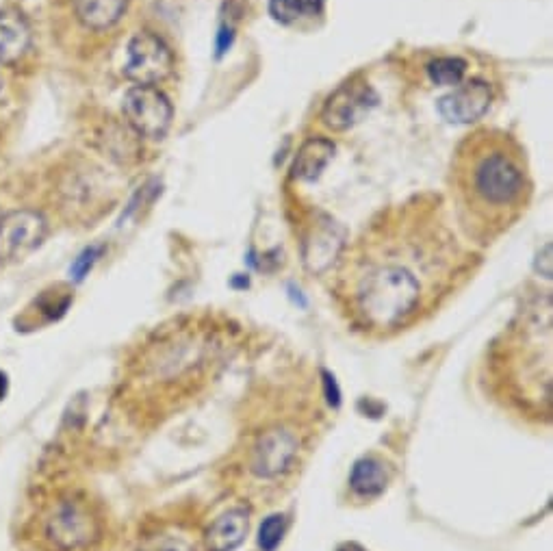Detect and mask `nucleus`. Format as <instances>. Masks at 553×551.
Masks as SVG:
<instances>
[{"label": "nucleus", "instance_id": "nucleus-21", "mask_svg": "<svg viewBox=\"0 0 553 551\" xmlns=\"http://www.w3.org/2000/svg\"><path fill=\"white\" fill-rule=\"evenodd\" d=\"M98 256H100L98 246H89L79 256H76V261L70 267V276L76 280V283H79V280H83L89 272H92V267L96 265Z\"/></svg>", "mask_w": 553, "mask_h": 551}, {"label": "nucleus", "instance_id": "nucleus-2", "mask_svg": "<svg viewBox=\"0 0 553 551\" xmlns=\"http://www.w3.org/2000/svg\"><path fill=\"white\" fill-rule=\"evenodd\" d=\"M241 326L217 313L172 319L141 345L131 363V387L154 413L196 404L241 348Z\"/></svg>", "mask_w": 553, "mask_h": 551}, {"label": "nucleus", "instance_id": "nucleus-17", "mask_svg": "<svg viewBox=\"0 0 553 551\" xmlns=\"http://www.w3.org/2000/svg\"><path fill=\"white\" fill-rule=\"evenodd\" d=\"M324 11V0H269V16L280 24H295Z\"/></svg>", "mask_w": 553, "mask_h": 551}, {"label": "nucleus", "instance_id": "nucleus-5", "mask_svg": "<svg viewBox=\"0 0 553 551\" xmlns=\"http://www.w3.org/2000/svg\"><path fill=\"white\" fill-rule=\"evenodd\" d=\"M488 382L514 415L530 421H551V315H525L495 343L486 363Z\"/></svg>", "mask_w": 553, "mask_h": 551}, {"label": "nucleus", "instance_id": "nucleus-6", "mask_svg": "<svg viewBox=\"0 0 553 551\" xmlns=\"http://www.w3.org/2000/svg\"><path fill=\"white\" fill-rule=\"evenodd\" d=\"M44 541L55 551H92L102 541L105 521L98 506L79 491L50 502L42 521Z\"/></svg>", "mask_w": 553, "mask_h": 551}, {"label": "nucleus", "instance_id": "nucleus-10", "mask_svg": "<svg viewBox=\"0 0 553 551\" xmlns=\"http://www.w3.org/2000/svg\"><path fill=\"white\" fill-rule=\"evenodd\" d=\"M48 235L46 217L35 209L0 215V259L20 261L42 246Z\"/></svg>", "mask_w": 553, "mask_h": 551}, {"label": "nucleus", "instance_id": "nucleus-20", "mask_svg": "<svg viewBox=\"0 0 553 551\" xmlns=\"http://www.w3.org/2000/svg\"><path fill=\"white\" fill-rule=\"evenodd\" d=\"M144 551H196V545H189L183 536L161 534L148 538Z\"/></svg>", "mask_w": 553, "mask_h": 551}, {"label": "nucleus", "instance_id": "nucleus-13", "mask_svg": "<svg viewBox=\"0 0 553 551\" xmlns=\"http://www.w3.org/2000/svg\"><path fill=\"white\" fill-rule=\"evenodd\" d=\"M391 482V467L378 456H365L354 463L350 473V491L358 502H374Z\"/></svg>", "mask_w": 553, "mask_h": 551}, {"label": "nucleus", "instance_id": "nucleus-9", "mask_svg": "<svg viewBox=\"0 0 553 551\" xmlns=\"http://www.w3.org/2000/svg\"><path fill=\"white\" fill-rule=\"evenodd\" d=\"M124 74L137 85H159L174 72V53L163 37L150 31L137 33L128 42Z\"/></svg>", "mask_w": 553, "mask_h": 551}, {"label": "nucleus", "instance_id": "nucleus-3", "mask_svg": "<svg viewBox=\"0 0 553 551\" xmlns=\"http://www.w3.org/2000/svg\"><path fill=\"white\" fill-rule=\"evenodd\" d=\"M321 415L313 387H287L261 400L224 467L230 493L261 506L291 491L315 450Z\"/></svg>", "mask_w": 553, "mask_h": 551}, {"label": "nucleus", "instance_id": "nucleus-1", "mask_svg": "<svg viewBox=\"0 0 553 551\" xmlns=\"http://www.w3.org/2000/svg\"><path fill=\"white\" fill-rule=\"evenodd\" d=\"M334 300L360 335L389 339L421 324L471 276L473 256L432 204H404L337 256Z\"/></svg>", "mask_w": 553, "mask_h": 551}, {"label": "nucleus", "instance_id": "nucleus-4", "mask_svg": "<svg viewBox=\"0 0 553 551\" xmlns=\"http://www.w3.org/2000/svg\"><path fill=\"white\" fill-rule=\"evenodd\" d=\"M449 178L458 220L478 243H491L517 224L534 191L525 148L497 128H478L462 139Z\"/></svg>", "mask_w": 553, "mask_h": 551}, {"label": "nucleus", "instance_id": "nucleus-23", "mask_svg": "<svg viewBox=\"0 0 553 551\" xmlns=\"http://www.w3.org/2000/svg\"><path fill=\"white\" fill-rule=\"evenodd\" d=\"M7 389H9V380H7V376L3 374V371H0V402L5 400Z\"/></svg>", "mask_w": 553, "mask_h": 551}, {"label": "nucleus", "instance_id": "nucleus-15", "mask_svg": "<svg viewBox=\"0 0 553 551\" xmlns=\"http://www.w3.org/2000/svg\"><path fill=\"white\" fill-rule=\"evenodd\" d=\"M334 152H337V146H334V142L328 137L306 139L302 148L298 150V157L293 161L295 181H302V183L317 181V178L324 174V170L332 163Z\"/></svg>", "mask_w": 553, "mask_h": 551}, {"label": "nucleus", "instance_id": "nucleus-7", "mask_svg": "<svg viewBox=\"0 0 553 551\" xmlns=\"http://www.w3.org/2000/svg\"><path fill=\"white\" fill-rule=\"evenodd\" d=\"M126 126L137 137L163 139L170 131L174 109L172 102L157 85H135L126 92L122 102Z\"/></svg>", "mask_w": 553, "mask_h": 551}, {"label": "nucleus", "instance_id": "nucleus-12", "mask_svg": "<svg viewBox=\"0 0 553 551\" xmlns=\"http://www.w3.org/2000/svg\"><path fill=\"white\" fill-rule=\"evenodd\" d=\"M250 532V508L235 506L222 512L200 534V551H235Z\"/></svg>", "mask_w": 553, "mask_h": 551}, {"label": "nucleus", "instance_id": "nucleus-16", "mask_svg": "<svg viewBox=\"0 0 553 551\" xmlns=\"http://www.w3.org/2000/svg\"><path fill=\"white\" fill-rule=\"evenodd\" d=\"M74 16L89 31H109L118 24L126 9L128 0H72Z\"/></svg>", "mask_w": 553, "mask_h": 551}, {"label": "nucleus", "instance_id": "nucleus-11", "mask_svg": "<svg viewBox=\"0 0 553 551\" xmlns=\"http://www.w3.org/2000/svg\"><path fill=\"white\" fill-rule=\"evenodd\" d=\"M493 92L488 83L480 79H471L460 83L454 92H449L439 100V113L449 124H471L484 118L491 107Z\"/></svg>", "mask_w": 553, "mask_h": 551}, {"label": "nucleus", "instance_id": "nucleus-24", "mask_svg": "<svg viewBox=\"0 0 553 551\" xmlns=\"http://www.w3.org/2000/svg\"><path fill=\"white\" fill-rule=\"evenodd\" d=\"M0 87H3V85H0Z\"/></svg>", "mask_w": 553, "mask_h": 551}, {"label": "nucleus", "instance_id": "nucleus-22", "mask_svg": "<svg viewBox=\"0 0 553 551\" xmlns=\"http://www.w3.org/2000/svg\"><path fill=\"white\" fill-rule=\"evenodd\" d=\"M230 42H233V31H226V29H222L220 31V42H217V53H226V50L230 48Z\"/></svg>", "mask_w": 553, "mask_h": 551}, {"label": "nucleus", "instance_id": "nucleus-18", "mask_svg": "<svg viewBox=\"0 0 553 551\" xmlns=\"http://www.w3.org/2000/svg\"><path fill=\"white\" fill-rule=\"evenodd\" d=\"M428 74L439 87H454L465 81L467 61L460 57H439L430 63Z\"/></svg>", "mask_w": 553, "mask_h": 551}, {"label": "nucleus", "instance_id": "nucleus-8", "mask_svg": "<svg viewBox=\"0 0 553 551\" xmlns=\"http://www.w3.org/2000/svg\"><path fill=\"white\" fill-rule=\"evenodd\" d=\"M376 107V89L369 85L367 79H363V74H354L352 79H347L328 96V100L324 102V109H321V122H324L330 131L343 133L363 122Z\"/></svg>", "mask_w": 553, "mask_h": 551}, {"label": "nucleus", "instance_id": "nucleus-14", "mask_svg": "<svg viewBox=\"0 0 553 551\" xmlns=\"http://www.w3.org/2000/svg\"><path fill=\"white\" fill-rule=\"evenodd\" d=\"M33 33L16 9H0V66H11L29 53Z\"/></svg>", "mask_w": 553, "mask_h": 551}, {"label": "nucleus", "instance_id": "nucleus-19", "mask_svg": "<svg viewBox=\"0 0 553 551\" xmlns=\"http://www.w3.org/2000/svg\"><path fill=\"white\" fill-rule=\"evenodd\" d=\"M287 532V517L285 515H269L259 530V549L261 551H276L282 543V536Z\"/></svg>", "mask_w": 553, "mask_h": 551}]
</instances>
